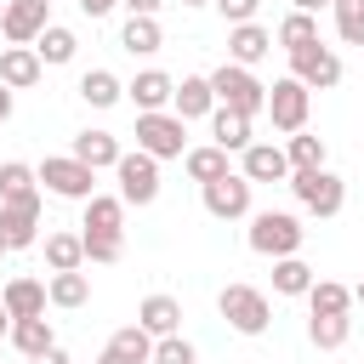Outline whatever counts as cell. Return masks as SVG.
<instances>
[{"label":"cell","mask_w":364,"mask_h":364,"mask_svg":"<svg viewBox=\"0 0 364 364\" xmlns=\"http://www.w3.org/2000/svg\"><path fill=\"white\" fill-rule=\"evenodd\" d=\"M330 11H336L341 40H347V46H364V0H336Z\"/></svg>","instance_id":"obj_37"},{"label":"cell","mask_w":364,"mask_h":364,"mask_svg":"<svg viewBox=\"0 0 364 364\" xmlns=\"http://www.w3.org/2000/svg\"><path fill=\"white\" fill-rule=\"evenodd\" d=\"M313 40H318L313 11H290V17L279 23V46H284V51H301V46H313Z\"/></svg>","instance_id":"obj_35"},{"label":"cell","mask_w":364,"mask_h":364,"mask_svg":"<svg viewBox=\"0 0 364 364\" xmlns=\"http://www.w3.org/2000/svg\"><path fill=\"white\" fill-rule=\"evenodd\" d=\"M11 347H17L23 358H40V353H51V347H57V336H51V318H17V324H11Z\"/></svg>","instance_id":"obj_29"},{"label":"cell","mask_w":364,"mask_h":364,"mask_svg":"<svg viewBox=\"0 0 364 364\" xmlns=\"http://www.w3.org/2000/svg\"><path fill=\"white\" fill-rule=\"evenodd\" d=\"M171 108H176V119H182V125H188V119H210V114H216V91H210V74H188V80L176 85Z\"/></svg>","instance_id":"obj_17"},{"label":"cell","mask_w":364,"mask_h":364,"mask_svg":"<svg viewBox=\"0 0 364 364\" xmlns=\"http://www.w3.org/2000/svg\"><path fill=\"white\" fill-rule=\"evenodd\" d=\"M6 250H11V245H6V233H0V256H6Z\"/></svg>","instance_id":"obj_49"},{"label":"cell","mask_w":364,"mask_h":364,"mask_svg":"<svg viewBox=\"0 0 364 364\" xmlns=\"http://www.w3.org/2000/svg\"><path fill=\"white\" fill-rule=\"evenodd\" d=\"M307 108H313V91L301 85V80H273V91H267V114H273V125L284 131V136H296V131H307Z\"/></svg>","instance_id":"obj_6"},{"label":"cell","mask_w":364,"mask_h":364,"mask_svg":"<svg viewBox=\"0 0 364 364\" xmlns=\"http://www.w3.org/2000/svg\"><path fill=\"white\" fill-rule=\"evenodd\" d=\"M34 193H40V171L23 165V159H6V165H0V205L34 199Z\"/></svg>","instance_id":"obj_25"},{"label":"cell","mask_w":364,"mask_h":364,"mask_svg":"<svg viewBox=\"0 0 364 364\" xmlns=\"http://www.w3.org/2000/svg\"><path fill=\"white\" fill-rule=\"evenodd\" d=\"M318 6H336V0H296V11H318Z\"/></svg>","instance_id":"obj_46"},{"label":"cell","mask_w":364,"mask_h":364,"mask_svg":"<svg viewBox=\"0 0 364 364\" xmlns=\"http://www.w3.org/2000/svg\"><path fill=\"white\" fill-rule=\"evenodd\" d=\"M267 51H273V34H267L262 23H239V28H228V57H233L239 68L262 63Z\"/></svg>","instance_id":"obj_21"},{"label":"cell","mask_w":364,"mask_h":364,"mask_svg":"<svg viewBox=\"0 0 364 364\" xmlns=\"http://www.w3.org/2000/svg\"><path fill=\"white\" fill-rule=\"evenodd\" d=\"M290 188H296L301 210H313V216H341V205H347V182H341L330 165H318V171H290Z\"/></svg>","instance_id":"obj_4"},{"label":"cell","mask_w":364,"mask_h":364,"mask_svg":"<svg viewBox=\"0 0 364 364\" xmlns=\"http://www.w3.org/2000/svg\"><path fill=\"white\" fill-rule=\"evenodd\" d=\"M34 51H40V63H74V51H80V40H74V28H63V23H51L40 40H34Z\"/></svg>","instance_id":"obj_30"},{"label":"cell","mask_w":364,"mask_h":364,"mask_svg":"<svg viewBox=\"0 0 364 364\" xmlns=\"http://www.w3.org/2000/svg\"><path fill=\"white\" fill-rule=\"evenodd\" d=\"M210 91H216L222 108H233V114H245V119H256V114L267 108V85H262L250 68H239V63H222V68L210 74Z\"/></svg>","instance_id":"obj_1"},{"label":"cell","mask_w":364,"mask_h":364,"mask_svg":"<svg viewBox=\"0 0 364 364\" xmlns=\"http://www.w3.org/2000/svg\"><path fill=\"white\" fill-rule=\"evenodd\" d=\"M210 142L228 148V154H245V148H250V119L216 102V114H210Z\"/></svg>","instance_id":"obj_23"},{"label":"cell","mask_w":364,"mask_h":364,"mask_svg":"<svg viewBox=\"0 0 364 364\" xmlns=\"http://www.w3.org/2000/svg\"><path fill=\"white\" fill-rule=\"evenodd\" d=\"M245 176H250V188H256V182H290V159H284V148H273V142H250V148H245Z\"/></svg>","instance_id":"obj_19"},{"label":"cell","mask_w":364,"mask_h":364,"mask_svg":"<svg viewBox=\"0 0 364 364\" xmlns=\"http://www.w3.org/2000/svg\"><path fill=\"white\" fill-rule=\"evenodd\" d=\"M216 313H222L228 330H239V336H262V330L273 324V307H267V296H262L256 284H228V290L216 296Z\"/></svg>","instance_id":"obj_3"},{"label":"cell","mask_w":364,"mask_h":364,"mask_svg":"<svg viewBox=\"0 0 364 364\" xmlns=\"http://www.w3.org/2000/svg\"><path fill=\"white\" fill-rule=\"evenodd\" d=\"M290 80H301L307 91H330V85H341V57L313 40L301 51H290Z\"/></svg>","instance_id":"obj_9"},{"label":"cell","mask_w":364,"mask_h":364,"mask_svg":"<svg viewBox=\"0 0 364 364\" xmlns=\"http://www.w3.org/2000/svg\"><path fill=\"white\" fill-rule=\"evenodd\" d=\"M273 290H279V296H307V290H313V267H307L301 256L273 262Z\"/></svg>","instance_id":"obj_32"},{"label":"cell","mask_w":364,"mask_h":364,"mask_svg":"<svg viewBox=\"0 0 364 364\" xmlns=\"http://www.w3.org/2000/svg\"><path fill=\"white\" fill-rule=\"evenodd\" d=\"M80 97H85L91 108H114V102L125 97V85H119L108 68H91V74H80Z\"/></svg>","instance_id":"obj_31"},{"label":"cell","mask_w":364,"mask_h":364,"mask_svg":"<svg viewBox=\"0 0 364 364\" xmlns=\"http://www.w3.org/2000/svg\"><path fill=\"white\" fill-rule=\"evenodd\" d=\"M205 210H210L216 222L250 216V176H245V171H228L222 182H205Z\"/></svg>","instance_id":"obj_11"},{"label":"cell","mask_w":364,"mask_h":364,"mask_svg":"<svg viewBox=\"0 0 364 364\" xmlns=\"http://www.w3.org/2000/svg\"><path fill=\"white\" fill-rule=\"evenodd\" d=\"M284 159H290V171H318V165H324V136L296 131V136H290V148H284Z\"/></svg>","instance_id":"obj_36"},{"label":"cell","mask_w":364,"mask_h":364,"mask_svg":"<svg viewBox=\"0 0 364 364\" xmlns=\"http://www.w3.org/2000/svg\"><path fill=\"white\" fill-rule=\"evenodd\" d=\"M114 6H119V0H80V11H85V17H108Z\"/></svg>","instance_id":"obj_41"},{"label":"cell","mask_w":364,"mask_h":364,"mask_svg":"<svg viewBox=\"0 0 364 364\" xmlns=\"http://www.w3.org/2000/svg\"><path fill=\"white\" fill-rule=\"evenodd\" d=\"M114 176H119V199L125 205H154L159 199V159L154 154H125L119 165H114Z\"/></svg>","instance_id":"obj_7"},{"label":"cell","mask_w":364,"mask_h":364,"mask_svg":"<svg viewBox=\"0 0 364 364\" xmlns=\"http://www.w3.org/2000/svg\"><path fill=\"white\" fill-rule=\"evenodd\" d=\"M347 336H353V318H347V313H313V318H307V341L324 347V353L347 347Z\"/></svg>","instance_id":"obj_28"},{"label":"cell","mask_w":364,"mask_h":364,"mask_svg":"<svg viewBox=\"0 0 364 364\" xmlns=\"http://www.w3.org/2000/svg\"><path fill=\"white\" fill-rule=\"evenodd\" d=\"M182 165H188V176L205 188V182H222L228 176V148H216V142H205V148H188L182 154Z\"/></svg>","instance_id":"obj_26"},{"label":"cell","mask_w":364,"mask_h":364,"mask_svg":"<svg viewBox=\"0 0 364 364\" xmlns=\"http://www.w3.org/2000/svg\"><path fill=\"white\" fill-rule=\"evenodd\" d=\"M301 239H307V228H301L290 210H262V216H250V250H256V256L284 262V256L301 250Z\"/></svg>","instance_id":"obj_2"},{"label":"cell","mask_w":364,"mask_h":364,"mask_svg":"<svg viewBox=\"0 0 364 364\" xmlns=\"http://www.w3.org/2000/svg\"><path fill=\"white\" fill-rule=\"evenodd\" d=\"M11 119V85H0V125Z\"/></svg>","instance_id":"obj_45"},{"label":"cell","mask_w":364,"mask_h":364,"mask_svg":"<svg viewBox=\"0 0 364 364\" xmlns=\"http://www.w3.org/2000/svg\"><path fill=\"white\" fill-rule=\"evenodd\" d=\"M51 28V0H6L0 6V34L11 46H34Z\"/></svg>","instance_id":"obj_8"},{"label":"cell","mask_w":364,"mask_h":364,"mask_svg":"<svg viewBox=\"0 0 364 364\" xmlns=\"http://www.w3.org/2000/svg\"><path fill=\"white\" fill-rule=\"evenodd\" d=\"M46 296H51V307H85L91 301V279L85 273H51Z\"/></svg>","instance_id":"obj_33"},{"label":"cell","mask_w":364,"mask_h":364,"mask_svg":"<svg viewBox=\"0 0 364 364\" xmlns=\"http://www.w3.org/2000/svg\"><path fill=\"white\" fill-rule=\"evenodd\" d=\"M74 159L91 165V171H114V165L125 159V148H119L114 131H80V136H74Z\"/></svg>","instance_id":"obj_18"},{"label":"cell","mask_w":364,"mask_h":364,"mask_svg":"<svg viewBox=\"0 0 364 364\" xmlns=\"http://www.w3.org/2000/svg\"><path fill=\"white\" fill-rule=\"evenodd\" d=\"M40 182H46L57 199H97V188H91V182H97V171H91V165H80L74 154L46 159V165H40Z\"/></svg>","instance_id":"obj_10"},{"label":"cell","mask_w":364,"mask_h":364,"mask_svg":"<svg viewBox=\"0 0 364 364\" xmlns=\"http://www.w3.org/2000/svg\"><path fill=\"white\" fill-rule=\"evenodd\" d=\"M28 364H68V353H63V347H51V353H40V358H28Z\"/></svg>","instance_id":"obj_43"},{"label":"cell","mask_w":364,"mask_h":364,"mask_svg":"<svg viewBox=\"0 0 364 364\" xmlns=\"http://www.w3.org/2000/svg\"><path fill=\"white\" fill-rule=\"evenodd\" d=\"M154 364H199V353H193V341H182V336H159V341H154Z\"/></svg>","instance_id":"obj_38"},{"label":"cell","mask_w":364,"mask_h":364,"mask_svg":"<svg viewBox=\"0 0 364 364\" xmlns=\"http://www.w3.org/2000/svg\"><path fill=\"white\" fill-rule=\"evenodd\" d=\"M80 262H85L80 233H46V267L51 273H80Z\"/></svg>","instance_id":"obj_27"},{"label":"cell","mask_w":364,"mask_h":364,"mask_svg":"<svg viewBox=\"0 0 364 364\" xmlns=\"http://www.w3.org/2000/svg\"><path fill=\"white\" fill-rule=\"evenodd\" d=\"M307 307H313V313H347V307H353V284L313 279V290H307Z\"/></svg>","instance_id":"obj_34"},{"label":"cell","mask_w":364,"mask_h":364,"mask_svg":"<svg viewBox=\"0 0 364 364\" xmlns=\"http://www.w3.org/2000/svg\"><path fill=\"white\" fill-rule=\"evenodd\" d=\"M0 301H6V313L11 318H46V284L40 279H11L6 290H0Z\"/></svg>","instance_id":"obj_22"},{"label":"cell","mask_w":364,"mask_h":364,"mask_svg":"<svg viewBox=\"0 0 364 364\" xmlns=\"http://www.w3.org/2000/svg\"><path fill=\"white\" fill-rule=\"evenodd\" d=\"M97 364H154V336L142 324H125L108 336V347L97 353Z\"/></svg>","instance_id":"obj_15"},{"label":"cell","mask_w":364,"mask_h":364,"mask_svg":"<svg viewBox=\"0 0 364 364\" xmlns=\"http://www.w3.org/2000/svg\"><path fill=\"white\" fill-rule=\"evenodd\" d=\"M85 239H125V199L119 193H97L85 199Z\"/></svg>","instance_id":"obj_13"},{"label":"cell","mask_w":364,"mask_h":364,"mask_svg":"<svg viewBox=\"0 0 364 364\" xmlns=\"http://www.w3.org/2000/svg\"><path fill=\"white\" fill-rule=\"evenodd\" d=\"M40 74H46V63L34 46H0V85L28 91V85H40Z\"/></svg>","instance_id":"obj_16"},{"label":"cell","mask_w":364,"mask_h":364,"mask_svg":"<svg viewBox=\"0 0 364 364\" xmlns=\"http://www.w3.org/2000/svg\"><path fill=\"white\" fill-rule=\"evenodd\" d=\"M353 301H364V279H358V284H353Z\"/></svg>","instance_id":"obj_47"},{"label":"cell","mask_w":364,"mask_h":364,"mask_svg":"<svg viewBox=\"0 0 364 364\" xmlns=\"http://www.w3.org/2000/svg\"><path fill=\"white\" fill-rule=\"evenodd\" d=\"M136 324L159 341V336H182V301L176 296H148L142 307H136Z\"/></svg>","instance_id":"obj_20"},{"label":"cell","mask_w":364,"mask_h":364,"mask_svg":"<svg viewBox=\"0 0 364 364\" xmlns=\"http://www.w3.org/2000/svg\"><path fill=\"white\" fill-rule=\"evenodd\" d=\"M256 6H262V0H216V11L228 17V28H239V23H256Z\"/></svg>","instance_id":"obj_40"},{"label":"cell","mask_w":364,"mask_h":364,"mask_svg":"<svg viewBox=\"0 0 364 364\" xmlns=\"http://www.w3.org/2000/svg\"><path fill=\"white\" fill-rule=\"evenodd\" d=\"M0 233L11 250H28L40 239V193L34 199H17V205H0Z\"/></svg>","instance_id":"obj_14"},{"label":"cell","mask_w":364,"mask_h":364,"mask_svg":"<svg viewBox=\"0 0 364 364\" xmlns=\"http://www.w3.org/2000/svg\"><path fill=\"white\" fill-rule=\"evenodd\" d=\"M182 6H216V0H182Z\"/></svg>","instance_id":"obj_48"},{"label":"cell","mask_w":364,"mask_h":364,"mask_svg":"<svg viewBox=\"0 0 364 364\" xmlns=\"http://www.w3.org/2000/svg\"><path fill=\"white\" fill-rule=\"evenodd\" d=\"M11 324H17V318H11V313H6V301H0V341H11Z\"/></svg>","instance_id":"obj_44"},{"label":"cell","mask_w":364,"mask_h":364,"mask_svg":"<svg viewBox=\"0 0 364 364\" xmlns=\"http://www.w3.org/2000/svg\"><path fill=\"white\" fill-rule=\"evenodd\" d=\"M125 97L136 102V114H165L171 97H176V80H171L165 68H142V74L125 85Z\"/></svg>","instance_id":"obj_12"},{"label":"cell","mask_w":364,"mask_h":364,"mask_svg":"<svg viewBox=\"0 0 364 364\" xmlns=\"http://www.w3.org/2000/svg\"><path fill=\"white\" fill-rule=\"evenodd\" d=\"M125 6H131V17H154L165 0H125Z\"/></svg>","instance_id":"obj_42"},{"label":"cell","mask_w":364,"mask_h":364,"mask_svg":"<svg viewBox=\"0 0 364 364\" xmlns=\"http://www.w3.org/2000/svg\"><path fill=\"white\" fill-rule=\"evenodd\" d=\"M136 148L154 159H182L188 154V125L176 114H136Z\"/></svg>","instance_id":"obj_5"},{"label":"cell","mask_w":364,"mask_h":364,"mask_svg":"<svg viewBox=\"0 0 364 364\" xmlns=\"http://www.w3.org/2000/svg\"><path fill=\"white\" fill-rule=\"evenodd\" d=\"M119 256H125V239H85V262H119Z\"/></svg>","instance_id":"obj_39"},{"label":"cell","mask_w":364,"mask_h":364,"mask_svg":"<svg viewBox=\"0 0 364 364\" xmlns=\"http://www.w3.org/2000/svg\"><path fill=\"white\" fill-rule=\"evenodd\" d=\"M119 46H125L131 57H154V51L165 46V28H159V17H125V28H119Z\"/></svg>","instance_id":"obj_24"}]
</instances>
